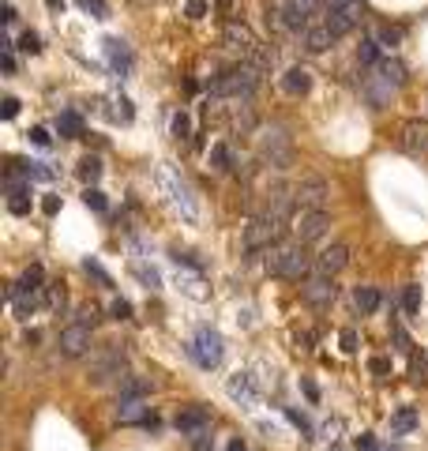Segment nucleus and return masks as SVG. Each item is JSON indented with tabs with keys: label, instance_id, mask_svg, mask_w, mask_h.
I'll return each mask as SVG.
<instances>
[{
	"label": "nucleus",
	"instance_id": "36",
	"mask_svg": "<svg viewBox=\"0 0 428 451\" xmlns=\"http://www.w3.org/2000/svg\"><path fill=\"white\" fill-rule=\"evenodd\" d=\"M83 204L94 207V211H106V192H101V188H87V192H83Z\"/></svg>",
	"mask_w": 428,
	"mask_h": 451
},
{
	"label": "nucleus",
	"instance_id": "49",
	"mask_svg": "<svg viewBox=\"0 0 428 451\" xmlns=\"http://www.w3.org/2000/svg\"><path fill=\"white\" fill-rule=\"evenodd\" d=\"M135 274H139L143 282H151V286H158V274L151 271V267H135Z\"/></svg>",
	"mask_w": 428,
	"mask_h": 451
},
{
	"label": "nucleus",
	"instance_id": "43",
	"mask_svg": "<svg viewBox=\"0 0 428 451\" xmlns=\"http://www.w3.org/2000/svg\"><path fill=\"white\" fill-rule=\"evenodd\" d=\"M83 8H87V12H94L98 19H106V0H79Z\"/></svg>",
	"mask_w": 428,
	"mask_h": 451
},
{
	"label": "nucleus",
	"instance_id": "21",
	"mask_svg": "<svg viewBox=\"0 0 428 451\" xmlns=\"http://www.w3.org/2000/svg\"><path fill=\"white\" fill-rule=\"evenodd\" d=\"M331 45H334V31L327 23L304 31V49H308V53H323V49H331Z\"/></svg>",
	"mask_w": 428,
	"mask_h": 451
},
{
	"label": "nucleus",
	"instance_id": "11",
	"mask_svg": "<svg viewBox=\"0 0 428 451\" xmlns=\"http://www.w3.org/2000/svg\"><path fill=\"white\" fill-rule=\"evenodd\" d=\"M124 350L120 346H109V350H101V354L94 357V369H90V380L94 384H109L113 376H124Z\"/></svg>",
	"mask_w": 428,
	"mask_h": 451
},
{
	"label": "nucleus",
	"instance_id": "34",
	"mask_svg": "<svg viewBox=\"0 0 428 451\" xmlns=\"http://www.w3.org/2000/svg\"><path fill=\"white\" fill-rule=\"evenodd\" d=\"M402 309L409 312V316H417V312H421V286H406L402 290Z\"/></svg>",
	"mask_w": 428,
	"mask_h": 451
},
{
	"label": "nucleus",
	"instance_id": "30",
	"mask_svg": "<svg viewBox=\"0 0 428 451\" xmlns=\"http://www.w3.org/2000/svg\"><path fill=\"white\" fill-rule=\"evenodd\" d=\"M42 279H45V274H42V267H26V271H23V279L15 282V290H23V293H38V290H42Z\"/></svg>",
	"mask_w": 428,
	"mask_h": 451
},
{
	"label": "nucleus",
	"instance_id": "52",
	"mask_svg": "<svg viewBox=\"0 0 428 451\" xmlns=\"http://www.w3.org/2000/svg\"><path fill=\"white\" fill-rule=\"evenodd\" d=\"M192 448H195V451H214V444H211V432H207V436H199V440H192Z\"/></svg>",
	"mask_w": 428,
	"mask_h": 451
},
{
	"label": "nucleus",
	"instance_id": "2",
	"mask_svg": "<svg viewBox=\"0 0 428 451\" xmlns=\"http://www.w3.org/2000/svg\"><path fill=\"white\" fill-rule=\"evenodd\" d=\"M286 229L282 218L267 215V211H259V215L252 218V222L245 226V248L248 252H259V248H271L278 241V233Z\"/></svg>",
	"mask_w": 428,
	"mask_h": 451
},
{
	"label": "nucleus",
	"instance_id": "1",
	"mask_svg": "<svg viewBox=\"0 0 428 451\" xmlns=\"http://www.w3.org/2000/svg\"><path fill=\"white\" fill-rule=\"evenodd\" d=\"M308 252L301 245H271L267 248V271L278 274V279H290V282H304L308 279Z\"/></svg>",
	"mask_w": 428,
	"mask_h": 451
},
{
	"label": "nucleus",
	"instance_id": "28",
	"mask_svg": "<svg viewBox=\"0 0 428 451\" xmlns=\"http://www.w3.org/2000/svg\"><path fill=\"white\" fill-rule=\"evenodd\" d=\"M57 132L64 136V140H79L83 136V117L79 113H60L57 117Z\"/></svg>",
	"mask_w": 428,
	"mask_h": 451
},
{
	"label": "nucleus",
	"instance_id": "47",
	"mask_svg": "<svg viewBox=\"0 0 428 451\" xmlns=\"http://www.w3.org/2000/svg\"><path fill=\"white\" fill-rule=\"evenodd\" d=\"M19 49H26V53H38L42 45H38V38L34 34H23V42H19Z\"/></svg>",
	"mask_w": 428,
	"mask_h": 451
},
{
	"label": "nucleus",
	"instance_id": "23",
	"mask_svg": "<svg viewBox=\"0 0 428 451\" xmlns=\"http://www.w3.org/2000/svg\"><path fill=\"white\" fill-rule=\"evenodd\" d=\"M379 301H384V297H379L376 286H357V290H353V305L361 309V316H372V312L379 309Z\"/></svg>",
	"mask_w": 428,
	"mask_h": 451
},
{
	"label": "nucleus",
	"instance_id": "32",
	"mask_svg": "<svg viewBox=\"0 0 428 451\" xmlns=\"http://www.w3.org/2000/svg\"><path fill=\"white\" fill-rule=\"evenodd\" d=\"M248 68H256V72H267V68H271V64H274V53L271 49H263V45H256V49L252 53H248Z\"/></svg>",
	"mask_w": 428,
	"mask_h": 451
},
{
	"label": "nucleus",
	"instance_id": "37",
	"mask_svg": "<svg viewBox=\"0 0 428 451\" xmlns=\"http://www.w3.org/2000/svg\"><path fill=\"white\" fill-rule=\"evenodd\" d=\"M15 113H19V98L4 95V98H0V117H4V121H12Z\"/></svg>",
	"mask_w": 428,
	"mask_h": 451
},
{
	"label": "nucleus",
	"instance_id": "6",
	"mask_svg": "<svg viewBox=\"0 0 428 451\" xmlns=\"http://www.w3.org/2000/svg\"><path fill=\"white\" fill-rule=\"evenodd\" d=\"M323 23L334 31V38H342L361 23V0H327V19Z\"/></svg>",
	"mask_w": 428,
	"mask_h": 451
},
{
	"label": "nucleus",
	"instance_id": "15",
	"mask_svg": "<svg viewBox=\"0 0 428 451\" xmlns=\"http://www.w3.org/2000/svg\"><path fill=\"white\" fill-rule=\"evenodd\" d=\"M315 0H286L282 15H286V26L290 31H308L312 26V15H315Z\"/></svg>",
	"mask_w": 428,
	"mask_h": 451
},
{
	"label": "nucleus",
	"instance_id": "22",
	"mask_svg": "<svg viewBox=\"0 0 428 451\" xmlns=\"http://www.w3.org/2000/svg\"><path fill=\"white\" fill-rule=\"evenodd\" d=\"M282 87H286V95H308V87H312V76L297 64V68H290L282 76Z\"/></svg>",
	"mask_w": 428,
	"mask_h": 451
},
{
	"label": "nucleus",
	"instance_id": "24",
	"mask_svg": "<svg viewBox=\"0 0 428 451\" xmlns=\"http://www.w3.org/2000/svg\"><path fill=\"white\" fill-rule=\"evenodd\" d=\"M151 391V380H139V376H120L117 384V399H143Z\"/></svg>",
	"mask_w": 428,
	"mask_h": 451
},
{
	"label": "nucleus",
	"instance_id": "40",
	"mask_svg": "<svg viewBox=\"0 0 428 451\" xmlns=\"http://www.w3.org/2000/svg\"><path fill=\"white\" fill-rule=\"evenodd\" d=\"M173 136H176V140H188V117H184V113L173 117Z\"/></svg>",
	"mask_w": 428,
	"mask_h": 451
},
{
	"label": "nucleus",
	"instance_id": "39",
	"mask_svg": "<svg viewBox=\"0 0 428 451\" xmlns=\"http://www.w3.org/2000/svg\"><path fill=\"white\" fill-rule=\"evenodd\" d=\"M203 12H207V0H188V4H184V15H188V19H203Z\"/></svg>",
	"mask_w": 428,
	"mask_h": 451
},
{
	"label": "nucleus",
	"instance_id": "9",
	"mask_svg": "<svg viewBox=\"0 0 428 451\" xmlns=\"http://www.w3.org/2000/svg\"><path fill=\"white\" fill-rule=\"evenodd\" d=\"M327 226H331L327 211H301V215L293 218V233H297V245L320 241V237L327 233Z\"/></svg>",
	"mask_w": 428,
	"mask_h": 451
},
{
	"label": "nucleus",
	"instance_id": "14",
	"mask_svg": "<svg viewBox=\"0 0 428 451\" xmlns=\"http://www.w3.org/2000/svg\"><path fill=\"white\" fill-rule=\"evenodd\" d=\"M346 263H349V245H342V241L327 245L320 256H315V271H320V274H331V279H334V274H338Z\"/></svg>",
	"mask_w": 428,
	"mask_h": 451
},
{
	"label": "nucleus",
	"instance_id": "8",
	"mask_svg": "<svg viewBox=\"0 0 428 451\" xmlns=\"http://www.w3.org/2000/svg\"><path fill=\"white\" fill-rule=\"evenodd\" d=\"M293 196H297V204H301L304 211H323L327 199H331V185L323 177H301L293 185Z\"/></svg>",
	"mask_w": 428,
	"mask_h": 451
},
{
	"label": "nucleus",
	"instance_id": "19",
	"mask_svg": "<svg viewBox=\"0 0 428 451\" xmlns=\"http://www.w3.org/2000/svg\"><path fill=\"white\" fill-rule=\"evenodd\" d=\"M226 391H229V399L240 402V407H252V402L259 399V391H256V380L248 372H237V376H229V384H226Z\"/></svg>",
	"mask_w": 428,
	"mask_h": 451
},
{
	"label": "nucleus",
	"instance_id": "53",
	"mask_svg": "<svg viewBox=\"0 0 428 451\" xmlns=\"http://www.w3.org/2000/svg\"><path fill=\"white\" fill-rule=\"evenodd\" d=\"M357 448H361V451H372V448H376V440L365 432V436H357Z\"/></svg>",
	"mask_w": 428,
	"mask_h": 451
},
{
	"label": "nucleus",
	"instance_id": "18",
	"mask_svg": "<svg viewBox=\"0 0 428 451\" xmlns=\"http://www.w3.org/2000/svg\"><path fill=\"white\" fill-rule=\"evenodd\" d=\"M398 143H402V151H409V154L428 151V124H425V121H406V124H402V136H398Z\"/></svg>",
	"mask_w": 428,
	"mask_h": 451
},
{
	"label": "nucleus",
	"instance_id": "12",
	"mask_svg": "<svg viewBox=\"0 0 428 451\" xmlns=\"http://www.w3.org/2000/svg\"><path fill=\"white\" fill-rule=\"evenodd\" d=\"M176 432H181V436H188V440L207 436V432H211V413L203 410V407L181 410V413H176Z\"/></svg>",
	"mask_w": 428,
	"mask_h": 451
},
{
	"label": "nucleus",
	"instance_id": "3",
	"mask_svg": "<svg viewBox=\"0 0 428 451\" xmlns=\"http://www.w3.org/2000/svg\"><path fill=\"white\" fill-rule=\"evenodd\" d=\"M256 83H259V72L248 68V64H240V68H229L226 76H218L214 95H222V98H248L256 90Z\"/></svg>",
	"mask_w": 428,
	"mask_h": 451
},
{
	"label": "nucleus",
	"instance_id": "10",
	"mask_svg": "<svg viewBox=\"0 0 428 451\" xmlns=\"http://www.w3.org/2000/svg\"><path fill=\"white\" fill-rule=\"evenodd\" d=\"M301 297L315 309H327L331 301L338 297V286H334L331 274H308V279L301 282Z\"/></svg>",
	"mask_w": 428,
	"mask_h": 451
},
{
	"label": "nucleus",
	"instance_id": "48",
	"mask_svg": "<svg viewBox=\"0 0 428 451\" xmlns=\"http://www.w3.org/2000/svg\"><path fill=\"white\" fill-rule=\"evenodd\" d=\"M31 140L38 147H49V132H45V128H31Z\"/></svg>",
	"mask_w": 428,
	"mask_h": 451
},
{
	"label": "nucleus",
	"instance_id": "54",
	"mask_svg": "<svg viewBox=\"0 0 428 451\" xmlns=\"http://www.w3.org/2000/svg\"><path fill=\"white\" fill-rule=\"evenodd\" d=\"M229 451H248V448H245V440L237 436V440H229Z\"/></svg>",
	"mask_w": 428,
	"mask_h": 451
},
{
	"label": "nucleus",
	"instance_id": "27",
	"mask_svg": "<svg viewBox=\"0 0 428 451\" xmlns=\"http://www.w3.org/2000/svg\"><path fill=\"white\" fill-rule=\"evenodd\" d=\"M211 170H240L233 151H229V143H214L211 147Z\"/></svg>",
	"mask_w": 428,
	"mask_h": 451
},
{
	"label": "nucleus",
	"instance_id": "46",
	"mask_svg": "<svg viewBox=\"0 0 428 451\" xmlns=\"http://www.w3.org/2000/svg\"><path fill=\"white\" fill-rule=\"evenodd\" d=\"M413 380H417V384H425V380H428V361H421V357L413 361Z\"/></svg>",
	"mask_w": 428,
	"mask_h": 451
},
{
	"label": "nucleus",
	"instance_id": "13",
	"mask_svg": "<svg viewBox=\"0 0 428 451\" xmlns=\"http://www.w3.org/2000/svg\"><path fill=\"white\" fill-rule=\"evenodd\" d=\"M57 346H60V354H64V357H83V354L90 350V327H83V324L64 327Z\"/></svg>",
	"mask_w": 428,
	"mask_h": 451
},
{
	"label": "nucleus",
	"instance_id": "42",
	"mask_svg": "<svg viewBox=\"0 0 428 451\" xmlns=\"http://www.w3.org/2000/svg\"><path fill=\"white\" fill-rule=\"evenodd\" d=\"M342 350H346V354H353V350H357V331H353V327L342 331Z\"/></svg>",
	"mask_w": 428,
	"mask_h": 451
},
{
	"label": "nucleus",
	"instance_id": "16",
	"mask_svg": "<svg viewBox=\"0 0 428 451\" xmlns=\"http://www.w3.org/2000/svg\"><path fill=\"white\" fill-rule=\"evenodd\" d=\"M117 421L120 425H154L151 407L143 399H117Z\"/></svg>",
	"mask_w": 428,
	"mask_h": 451
},
{
	"label": "nucleus",
	"instance_id": "4",
	"mask_svg": "<svg viewBox=\"0 0 428 451\" xmlns=\"http://www.w3.org/2000/svg\"><path fill=\"white\" fill-rule=\"evenodd\" d=\"M188 354L195 357V365L199 369H218L222 365V335L218 331H211V327H203V331H195V338L188 343Z\"/></svg>",
	"mask_w": 428,
	"mask_h": 451
},
{
	"label": "nucleus",
	"instance_id": "41",
	"mask_svg": "<svg viewBox=\"0 0 428 451\" xmlns=\"http://www.w3.org/2000/svg\"><path fill=\"white\" fill-rule=\"evenodd\" d=\"M94 320H98V309H94V305H83V309H79V320H76V324H83V327H87V324H94Z\"/></svg>",
	"mask_w": 428,
	"mask_h": 451
},
{
	"label": "nucleus",
	"instance_id": "33",
	"mask_svg": "<svg viewBox=\"0 0 428 451\" xmlns=\"http://www.w3.org/2000/svg\"><path fill=\"white\" fill-rule=\"evenodd\" d=\"M79 177H83V181H87V185H90V188H94V181L101 177V162H98V158H90V154H87V158H83V162H79Z\"/></svg>",
	"mask_w": 428,
	"mask_h": 451
},
{
	"label": "nucleus",
	"instance_id": "7",
	"mask_svg": "<svg viewBox=\"0 0 428 451\" xmlns=\"http://www.w3.org/2000/svg\"><path fill=\"white\" fill-rule=\"evenodd\" d=\"M259 158L271 162L274 170H286L293 162V151H290V140H286L282 128H271L267 136H259Z\"/></svg>",
	"mask_w": 428,
	"mask_h": 451
},
{
	"label": "nucleus",
	"instance_id": "20",
	"mask_svg": "<svg viewBox=\"0 0 428 451\" xmlns=\"http://www.w3.org/2000/svg\"><path fill=\"white\" fill-rule=\"evenodd\" d=\"M395 90H398V87H390V83H387L384 76H379L376 68H372V76L365 79V95H368V102H372V106H376V109H379V106H387L390 98H395Z\"/></svg>",
	"mask_w": 428,
	"mask_h": 451
},
{
	"label": "nucleus",
	"instance_id": "50",
	"mask_svg": "<svg viewBox=\"0 0 428 451\" xmlns=\"http://www.w3.org/2000/svg\"><path fill=\"white\" fill-rule=\"evenodd\" d=\"M42 211H45V215H57V211H60V199H57V196H45Z\"/></svg>",
	"mask_w": 428,
	"mask_h": 451
},
{
	"label": "nucleus",
	"instance_id": "45",
	"mask_svg": "<svg viewBox=\"0 0 428 451\" xmlns=\"http://www.w3.org/2000/svg\"><path fill=\"white\" fill-rule=\"evenodd\" d=\"M109 312H113L117 320H128V316H132V305H128V301H113V309H109Z\"/></svg>",
	"mask_w": 428,
	"mask_h": 451
},
{
	"label": "nucleus",
	"instance_id": "38",
	"mask_svg": "<svg viewBox=\"0 0 428 451\" xmlns=\"http://www.w3.org/2000/svg\"><path fill=\"white\" fill-rule=\"evenodd\" d=\"M8 211H12V215H31V199H26V196H12V199H8Z\"/></svg>",
	"mask_w": 428,
	"mask_h": 451
},
{
	"label": "nucleus",
	"instance_id": "51",
	"mask_svg": "<svg viewBox=\"0 0 428 451\" xmlns=\"http://www.w3.org/2000/svg\"><path fill=\"white\" fill-rule=\"evenodd\" d=\"M87 271H90V274H94V279H101V282H106V286H109V274L101 271V267H98L94 260H87Z\"/></svg>",
	"mask_w": 428,
	"mask_h": 451
},
{
	"label": "nucleus",
	"instance_id": "55",
	"mask_svg": "<svg viewBox=\"0 0 428 451\" xmlns=\"http://www.w3.org/2000/svg\"><path fill=\"white\" fill-rule=\"evenodd\" d=\"M315 4H327V0H315Z\"/></svg>",
	"mask_w": 428,
	"mask_h": 451
},
{
	"label": "nucleus",
	"instance_id": "29",
	"mask_svg": "<svg viewBox=\"0 0 428 451\" xmlns=\"http://www.w3.org/2000/svg\"><path fill=\"white\" fill-rule=\"evenodd\" d=\"M379 49H384V45H379L376 38H361V45H357V60L368 64V68H376V64L384 60V57H379Z\"/></svg>",
	"mask_w": 428,
	"mask_h": 451
},
{
	"label": "nucleus",
	"instance_id": "25",
	"mask_svg": "<svg viewBox=\"0 0 428 451\" xmlns=\"http://www.w3.org/2000/svg\"><path fill=\"white\" fill-rule=\"evenodd\" d=\"M417 425H421V418H417V410H409V407H402L390 418V436H406V432H413Z\"/></svg>",
	"mask_w": 428,
	"mask_h": 451
},
{
	"label": "nucleus",
	"instance_id": "5",
	"mask_svg": "<svg viewBox=\"0 0 428 451\" xmlns=\"http://www.w3.org/2000/svg\"><path fill=\"white\" fill-rule=\"evenodd\" d=\"M158 185H162L165 192H170V204H173V207H181L188 222H195V218H199V207L192 204V192H188V185H184V181L176 177V173L170 170V165H158Z\"/></svg>",
	"mask_w": 428,
	"mask_h": 451
},
{
	"label": "nucleus",
	"instance_id": "31",
	"mask_svg": "<svg viewBox=\"0 0 428 451\" xmlns=\"http://www.w3.org/2000/svg\"><path fill=\"white\" fill-rule=\"evenodd\" d=\"M229 121H233V128H240V132H252V128H256V117H252V106H245V102H237V106H233V117H229Z\"/></svg>",
	"mask_w": 428,
	"mask_h": 451
},
{
	"label": "nucleus",
	"instance_id": "26",
	"mask_svg": "<svg viewBox=\"0 0 428 451\" xmlns=\"http://www.w3.org/2000/svg\"><path fill=\"white\" fill-rule=\"evenodd\" d=\"M376 72L390 83V87H402V79H406V64L395 60V57H384V60L376 64Z\"/></svg>",
	"mask_w": 428,
	"mask_h": 451
},
{
	"label": "nucleus",
	"instance_id": "44",
	"mask_svg": "<svg viewBox=\"0 0 428 451\" xmlns=\"http://www.w3.org/2000/svg\"><path fill=\"white\" fill-rule=\"evenodd\" d=\"M368 369L376 372V376H387V372H390V361H387V357H372V361H368Z\"/></svg>",
	"mask_w": 428,
	"mask_h": 451
},
{
	"label": "nucleus",
	"instance_id": "17",
	"mask_svg": "<svg viewBox=\"0 0 428 451\" xmlns=\"http://www.w3.org/2000/svg\"><path fill=\"white\" fill-rule=\"evenodd\" d=\"M222 38H226V45H229V49H240V53H245V57H248V53H252L256 49V34L252 31H248V26L245 23H237V19H229L226 26H222Z\"/></svg>",
	"mask_w": 428,
	"mask_h": 451
},
{
	"label": "nucleus",
	"instance_id": "35",
	"mask_svg": "<svg viewBox=\"0 0 428 451\" xmlns=\"http://www.w3.org/2000/svg\"><path fill=\"white\" fill-rule=\"evenodd\" d=\"M372 38H376L379 45H384V49H390V45H398V42H402V31H398V26H384V31H376Z\"/></svg>",
	"mask_w": 428,
	"mask_h": 451
}]
</instances>
